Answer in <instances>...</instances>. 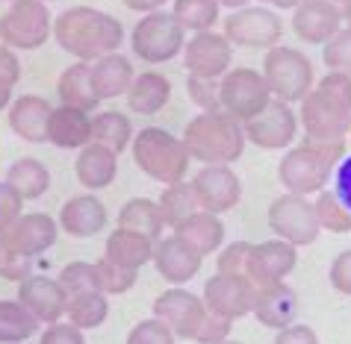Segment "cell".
<instances>
[{
  "mask_svg": "<svg viewBox=\"0 0 351 344\" xmlns=\"http://www.w3.org/2000/svg\"><path fill=\"white\" fill-rule=\"evenodd\" d=\"M53 36L65 53L77 56L80 62H97L101 56L119 53L124 42V27L119 18L92 6H74L56 18Z\"/></svg>",
  "mask_w": 351,
  "mask_h": 344,
  "instance_id": "1",
  "label": "cell"
},
{
  "mask_svg": "<svg viewBox=\"0 0 351 344\" xmlns=\"http://www.w3.org/2000/svg\"><path fill=\"white\" fill-rule=\"evenodd\" d=\"M260 3H271V0H260Z\"/></svg>",
  "mask_w": 351,
  "mask_h": 344,
  "instance_id": "61",
  "label": "cell"
},
{
  "mask_svg": "<svg viewBox=\"0 0 351 344\" xmlns=\"http://www.w3.org/2000/svg\"><path fill=\"white\" fill-rule=\"evenodd\" d=\"M334 176H337V185H334V194L339 200H343L348 209H351V156H346L343 162L337 165V171H334Z\"/></svg>",
  "mask_w": 351,
  "mask_h": 344,
  "instance_id": "54",
  "label": "cell"
},
{
  "mask_svg": "<svg viewBox=\"0 0 351 344\" xmlns=\"http://www.w3.org/2000/svg\"><path fill=\"white\" fill-rule=\"evenodd\" d=\"M219 6H228V9H242V6H248L251 0H216Z\"/></svg>",
  "mask_w": 351,
  "mask_h": 344,
  "instance_id": "57",
  "label": "cell"
},
{
  "mask_svg": "<svg viewBox=\"0 0 351 344\" xmlns=\"http://www.w3.org/2000/svg\"><path fill=\"white\" fill-rule=\"evenodd\" d=\"M47 142L65 150H80L92 142V118L89 112L74 109V106H56L47 121Z\"/></svg>",
  "mask_w": 351,
  "mask_h": 344,
  "instance_id": "24",
  "label": "cell"
},
{
  "mask_svg": "<svg viewBox=\"0 0 351 344\" xmlns=\"http://www.w3.org/2000/svg\"><path fill=\"white\" fill-rule=\"evenodd\" d=\"M21 80V62L12 53V47L0 44V109L12 103V88Z\"/></svg>",
  "mask_w": 351,
  "mask_h": 344,
  "instance_id": "44",
  "label": "cell"
},
{
  "mask_svg": "<svg viewBox=\"0 0 351 344\" xmlns=\"http://www.w3.org/2000/svg\"><path fill=\"white\" fill-rule=\"evenodd\" d=\"M346 159V142H310L304 139L298 147L280 159L278 176L284 183L287 194L307 198L313 191H322L337 165Z\"/></svg>",
  "mask_w": 351,
  "mask_h": 344,
  "instance_id": "3",
  "label": "cell"
},
{
  "mask_svg": "<svg viewBox=\"0 0 351 344\" xmlns=\"http://www.w3.org/2000/svg\"><path fill=\"white\" fill-rule=\"evenodd\" d=\"M171 97V83L157 71H145L139 77H133V83L128 88V103L133 112L139 115H157Z\"/></svg>",
  "mask_w": 351,
  "mask_h": 344,
  "instance_id": "32",
  "label": "cell"
},
{
  "mask_svg": "<svg viewBox=\"0 0 351 344\" xmlns=\"http://www.w3.org/2000/svg\"><path fill=\"white\" fill-rule=\"evenodd\" d=\"M242 130H245V142L257 144L260 150H284L295 139L298 118L289 109V103L275 97V101H269V106L260 115L242 124Z\"/></svg>",
  "mask_w": 351,
  "mask_h": 344,
  "instance_id": "13",
  "label": "cell"
},
{
  "mask_svg": "<svg viewBox=\"0 0 351 344\" xmlns=\"http://www.w3.org/2000/svg\"><path fill=\"white\" fill-rule=\"evenodd\" d=\"M204 306L228 321H239L251 315L254 303V282L245 274H216L204 282Z\"/></svg>",
  "mask_w": 351,
  "mask_h": 344,
  "instance_id": "12",
  "label": "cell"
},
{
  "mask_svg": "<svg viewBox=\"0 0 351 344\" xmlns=\"http://www.w3.org/2000/svg\"><path fill=\"white\" fill-rule=\"evenodd\" d=\"M280 36H284V21L271 9L242 6L224 21V38L239 47H269L271 51L278 47Z\"/></svg>",
  "mask_w": 351,
  "mask_h": 344,
  "instance_id": "10",
  "label": "cell"
},
{
  "mask_svg": "<svg viewBox=\"0 0 351 344\" xmlns=\"http://www.w3.org/2000/svg\"><path fill=\"white\" fill-rule=\"evenodd\" d=\"M316 3H322V6H330V9H337V12H343V6L348 3V0H316Z\"/></svg>",
  "mask_w": 351,
  "mask_h": 344,
  "instance_id": "58",
  "label": "cell"
},
{
  "mask_svg": "<svg viewBox=\"0 0 351 344\" xmlns=\"http://www.w3.org/2000/svg\"><path fill=\"white\" fill-rule=\"evenodd\" d=\"M3 183L21 200H38L47 189H51V171H47L45 162L33 159V156H24V159H18V162L9 165Z\"/></svg>",
  "mask_w": 351,
  "mask_h": 344,
  "instance_id": "30",
  "label": "cell"
},
{
  "mask_svg": "<svg viewBox=\"0 0 351 344\" xmlns=\"http://www.w3.org/2000/svg\"><path fill=\"white\" fill-rule=\"evenodd\" d=\"M133 162L162 185L180 183L189 171V153L178 135L160 127H145L133 139Z\"/></svg>",
  "mask_w": 351,
  "mask_h": 344,
  "instance_id": "4",
  "label": "cell"
},
{
  "mask_svg": "<svg viewBox=\"0 0 351 344\" xmlns=\"http://www.w3.org/2000/svg\"><path fill=\"white\" fill-rule=\"evenodd\" d=\"M157 203H160L162 221L169 224V227H178V224L192 218L195 212H201L192 183H186V180H180V183H174V185H165V191L160 194Z\"/></svg>",
  "mask_w": 351,
  "mask_h": 344,
  "instance_id": "36",
  "label": "cell"
},
{
  "mask_svg": "<svg viewBox=\"0 0 351 344\" xmlns=\"http://www.w3.org/2000/svg\"><path fill=\"white\" fill-rule=\"evenodd\" d=\"M119 227L121 230H133V233H142L145 239L157 241L162 235V212H160V203L157 200H145V198H136L130 203H124V209L119 212Z\"/></svg>",
  "mask_w": 351,
  "mask_h": 344,
  "instance_id": "33",
  "label": "cell"
},
{
  "mask_svg": "<svg viewBox=\"0 0 351 344\" xmlns=\"http://www.w3.org/2000/svg\"><path fill=\"white\" fill-rule=\"evenodd\" d=\"M53 244H56V221L45 212L21 215L12 227L0 235V250L24 259H38Z\"/></svg>",
  "mask_w": 351,
  "mask_h": 344,
  "instance_id": "11",
  "label": "cell"
},
{
  "mask_svg": "<svg viewBox=\"0 0 351 344\" xmlns=\"http://www.w3.org/2000/svg\"><path fill=\"white\" fill-rule=\"evenodd\" d=\"M271 92L263 74L254 68H237L221 77V112L237 118L239 124L251 121L269 106Z\"/></svg>",
  "mask_w": 351,
  "mask_h": 344,
  "instance_id": "8",
  "label": "cell"
},
{
  "mask_svg": "<svg viewBox=\"0 0 351 344\" xmlns=\"http://www.w3.org/2000/svg\"><path fill=\"white\" fill-rule=\"evenodd\" d=\"M45 3H47V0H45Z\"/></svg>",
  "mask_w": 351,
  "mask_h": 344,
  "instance_id": "63",
  "label": "cell"
},
{
  "mask_svg": "<svg viewBox=\"0 0 351 344\" xmlns=\"http://www.w3.org/2000/svg\"><path fill=\"white\" fill-rule=\"evenodd\" d=\"M38 332V318L24 303L0 300V344H21Z\"/></svg>",
  "mask_w": 351,
  "mask_h": 344,
  "instance_id": "34",
  "label": "cell"
},
{
  "mask_svg": "<svg viewBox=\"0 0 351 344\" xmlns=\"http://www.w3.org/2000/svg\"><path fill=\"white\" fill-rule=\"evenodd\" d=\"M21 215H24V200L6 183H0V235L12 227Z\"/></svg>",
  "mask_w": 351,
  "mask_h": 344,
  "instance_id": "48",
  "label": "cell"
},
{
  "mask_svg": "<svg viewBox=\"0 0 351 344\" xmlns=\"http://www.w3.org/2000/svg\"><path fill=\"white\" fill-rule=\"evenodd\" d=\"M180 142L189 159L204 165H230L245 150V130L228 112H201L183 127Z\"/></svg>",
  "mask_w": 351,
  "mask_h": 344,
  "instance_id": "2",
  "label": "cell"
},
{
  "mask_svg": "<svg viewBox=\"0 0 351 344\" xmlns=\"http://www.w3.org/2000/svg\"><path fill=\"white\" fill-rule=\"evenodd\" d=\"M110 315V303H106V294L101 291H83L68 297L65 303V318L68 323H74L77 330H95L101 327Z\"/></svg>",
  "mask_w": 351,
  "mask_h": 344,
  "instance_id": "35",
  "label": "cell"
},
{
  "mask_svg": "<svg viewBox=\"0 0 351 344\" xmlns=\"http://www.w3.org/2000/svg\"><path fill=\"white\" fill-rule=\"evenodd\" d=\"M339 18H343V21H346V27L351 29V0H348V3L343 6V12H339Z\"/></svg>",
  "mask_w": 351,
  "mask_h": 344,
  "instance_id": "59",
  "label": "cell"
},
{
  "mask_svg": "<svg viewBox=\"0 0 351 344\" xmlns=\"http://www.w3.org/2000/svg\"><path fill=\"white\" fill-rule=\"evenodd\" d=\"M38 344H86V339H83V330H77L74 323H60L56 321L42 332Z\"/></svg>",
  "mask_w": 351,
  "mask_h": 344,
  "instance_id": "51",
  "label": "cell"
},
{
  "mask_svg": "<svg viewBox=\"0 0 351 344\" xmlns=\"http://www.w3.org/2000/svg\"><path fill=\"white\" fill-rule=\"evenodd\" d=\"M316 221L322 230L328 233H351V209L337 198L334 191H319V198L313 203Z\"/></svg>",
  "mask_w": 351,
  "mask_h": 344,
  "instance_id": "39",
  "label": "cell"
},
{
  "mask_svg": "<svg viewBox=\"0 0 351 344\" xmlns=\"http://www.w3.org/2000/svg\"><path fill=\"white\" fill-rule=\"evenodd\" d=\"M183 29L171 12H148L133 27V53L145 62H171L183 51Z\"/></svg>",
  "mask_w": 351,
  "mask_h": 344,
  "instance_id": "7",
  "label": "cell"
},
{
  "mask_svg": "<svg viewBox=\"0 0 351 344\" xmlns=\"http://www.w3.org/2000/svg\"><path fill=\"white\" fill-rule=\"evenodd\" d=\"M154 265H157L160 277L180 286V282L192 280L201 271V256L189 244H183L178 235L171 239H157L154 241Z\"/></svg>",
  "mask_w": 351,
  "mask_h": 344,
  "instance_id": "21",
  "label": "cell"
},
{
  "mask_svg": "<svg viewBox=\"0 0 351 344\" xmlns=\"http://www.w3.org/2000/svg\"><path fill=\"white\" fill-rule=\"evenodd\" d=\"M60 227L74 239H89L106 227V206L95 194L71 198L60 212Z\"/></svg>",
  "mask_w": 351,
  "mask_h": 344,
  "instance_id": "25",
  "label": "cell"
},
{
  "mask_svg": "<svg viewBox=\"0 0 351 344\" xmlns=\"http://www.w3.org/2000/svg\"><path fill=\"white\" fill-rule=\"evenodd\" d=\"M110 262L121 265V268H130V271H139L145 262L154 259V241L145 239L142 233H133V230H115L110 239H106V253H104Z\"/></svg>",
  "mask_w": 351,
  "mask_h": 344,
  "instance_id": "29",
  "label": "cell"
},
{
  "mask_svg": "<svg viewBox=\"0 0 351 344\" xmlns=\"http://www.w3.org/2000/svg\"><path fill=\"white\" fill-rule=\"evenodd\" d=\"M251 315L269 330H284L298 318V294L287 282H271V286L254 289Z\"/></svg>",
  "mask_w": 351,
  "mask_h": 344,
  "instance_id": "19",
  "label": "cell"
},
{
  "mask_svg": "<svg viewBox=\"0 0 351 344\" xmlns=\"http://www.w3.org/2000/svg\"><path fill=\"white\" fill-rule=\"evenodd\" d=\"M56 92H60V101L65 106H74V109H83V112H92L101 103V97L95 94V85H92L89 62H77L71 68H65L60 83H56Z\"/></svg>",
  "mask_w": 351,
  "mask_h": 344,
  "instance_id": "31",
  "label": "cell"
},
{
  "mask_svg": "<svg viewBox=\"0 0 351 344\" xmlns=\"http://www.w3.org/2000/svg\"><path fill=\"white\" fill-rule=\"evenodd\" d=\"M128 344H174V332L160 318H148L130 330Z\"/></svg>",
  "mask_w": 351,
  "mask_h": 344,
  "instance_id": "46",
  "label": "cell"
},
{
  "mask_svg": "<svg viewBox=\"0 0 351 344\" xmlns=\"http://www.w3.org/2000/svg\"><path fill=\"white\" fill-rule=\"evenodd\" d=\"M133 139V124L121 112H101L92 118V142L110 147L112 153H121Z\"/></svg>",
  "mask_w": 351,
  "mask_h": 344,
  "instance_id": "37",
  "label": "cell"
},
{
  "mask_svg": "<svg viewBox=\"0 0 351 344\" xmlns=\"http://www.w3.org/2000/svg\"><path fill=\"white\" fill-rule=\"evenodd\" d=\"M56 280H60L65 297H74V294H83V291H97V286H95V268L89 262H68Z\"/></svg>",
  "mask_w": 351,
  "mask_h": 344,
  "instance_id": "42",
  "label": "cell"
},
{
  "mask_svg": "<svg viewBox=\"0 0 351 344\" xmlns=\"http://www.w3.org/2000/svg\"><path fill=\"white\" fill-rule=\"evenodd\" d=\"M339 24H343V18L337 9L322 6L316 0H304L301 6H295V15H292V29L307 44H328L339 33Z\"/></svg>",
  "mask_w": 351,
  "mask_h": 344,
  "instance_id": "23",
  "label": "cell"
},
{
  "mask_svg": "<svg viewBox=\"0 0 351 344\" xmlns=\"http://www.w3.org/2000/svg\"><path fill=\"white\" fill-rule=\"evenodd\" d=\"M295 248L284 239L275 241H263V244H251L248 250V262H245V277L257 286H271V282H284L292 268H295Z\"/></svg>",
  "mask_w": 351,
  "mask_h": 344,
  "instance_id": "17",
  "label": "cell"
},
{
  "mask_svg": "<svg viewBox=\"0 0 351 344\" xmlns=\"http://www.w3.org/2000/svg\"><path fill=\"white\" fill-rule=\"evenodd\" d=\"M95 286L101 294H124L136 286V271L130 268H121V265H115L110 259H97L95 265Z\"/></svg>",
  "mask_w": 351,
  "mask_h": 344,
  "instance_id": "40",
  "label": "cell"
},
{
  "mask_svg": "<svg viewBox=\"0 0 351 344\" xmlns=\"http://www.w3.org/2000/svg\"><path fill=\"white\" fill-rule=\"evenodd\" d=\"M233 59V44L224 33H195L189 44H183V65L192 77H224Z\"/></svg>",
  "mask_w": 351,
  "mask_h": 344,
  "instance_id": "18",
  "label": "cell"
},
{
  "mask_svg": "<svg viewBox=\"0 0 351 344\" xmlns=\"http://www.w3.org/2000/svg\"><path fill=\"white\" fill-rule=\"evenodd\" d=\"M36 259H24V256H12V253L0 250V277L12 280V282H24L33 277Z\"/></svg>",
  "mask_w": 351,
  "mask_h": 344,
  "instance_id": "49",
  "label": "cell"
},
{
  "mask_svg": "<svg viewBox=\"0 0 351 344\" xmlns=\"http://www.w3.org/2000/svg\"><path fill=\"white\" fill-rule=\"evenodd\" d=\"M275 344H319V339H316L313 330L304 327V323H289V327L278 330Z\"/></svg>",
  "mask_w": 351,
  "mask_h": 344,
  "instance_id": "53",
  "label": "cell"
},
{
  "mask_svg": "<svg viewBox=\"0 0 351 344\" xmlns=\"http://www.w3.org/2000/svg\"><path fill=\"white\" fill-rule=\"evenodd\" d=\"M330 286L339 294H351V250H343L330 265Z\"/></svg>",
  "mask_w": 351,
  "mask_h": 344,
  "instance_id": "52",
  "label": "cell"
},
{
  "mask_svg": "<svg viewBox=\"0 0 351 344\" xmlns=\"http://www.w3.org/2000/svg\"><path fill=\"white\" fill-rule=\"evenodd\" d=\"M192 189H195V198H198V206L213 215L233 209L242 198V183L230 171V165H204L192 176Z\"/></svg>",
  "mask_w": 351,
  "mask_h": 344,
  "instance_id": "14",
  "label": "cell"
},
{
  "mask_svg": "<svg viewBox=\"0 0 351 344\" xmlns=\"http://www.w3.org/2000/svg\"><path fill=\"white\" fill-rule=\"evenodd\" d=\"M301 124L310 142H343L351 124V112L330 103L316 88L301 101Z\"/></svg>",
  "mask_w": 351,
  "mask_h": 344,
  "instance_id": "16",
  "label": "cell"
},
{
  "mask_svg": "<svg viewBox=\"0 0 351 344\" xmlns=\"http://www.w3.org/2000/svg\"><path fill=\"white\" fill-rule=\"evenodd\" d=\"M53 36V21L45 0H12L0 15V42L18 51H36Z\"/></svg>",
  "mask_w": 351,
  "mask_h": 344,
  "instance_id": "6",
  "label": "cell"
},
{
  "mask_svg": "<svg viewBox=\"0 0 351 344\" xmlns=\"http://www.w3.org/2000/svg\"><path fill=\"white\" fill-rule=\"evenodd\" d=\"M133 77L136 74H133L130 59L121 56V53H110V56H101L97 62H92V85H95V94L101 97V101L128 94Z\"/></svg>",
  "mask_w": 351,
  "mask_h": 344,
  "instance_id": "28",
  "label": "cell"
},
{
  "mask_svg": "<svg viewBox=\"0 0 351 344\" xmlns=\"http://www.w3.org/2000/svg\"><path fill=\"white\" fill-rule=\"evenodd\" d=\"M171 15L189 33H204V29H213V24H216L219 3L216 0H174Z\"/></svg>",
  "mask_w": 351,
  "mask_h": 344,
  "instance_id": "38",
  "label": "cell"
},
{
  "mask_svg": "<svg viewBox=\"0 0 351 344\" xmlns=\"http://www.w3.org/2000/svg\"><path fill=\"white\" fill-rule=\"evenodd\" d=\"M263 80L284 103H301L313 92V62L295 47H271L263 59Z\"/></svg>",
  "mask_w": 351,
  "mask_h": 344,
  "instance_id": "5",
  "label": "cell"
},
{
  "mask_svg": "<svg viewBox=\"0 0 351 344\" xmlns=\"http://www.w3.org/2000/svg\"><path fill=\"white\" fill-rule=\"evenodd\" d=\"M124 3L130 9H136V12H157L165 0H124Z\"/></svg>",
  "mask_w": 351,
  "mask_h": 344,
  "instance_id": "55",
  "label": "cell"
},
{
  "mask_svg": "<svg viewBox=\"0 0 351 344\" xmlns=\"http://www.w3.org/2000/svg\"><path fill=\"white\" fill-rule=\"evenodd\" d=\"M74 171H77V180H80L86 189H92V191L106 189V185L115 180V174H119V153H112L110 147H104V144L89 142L86 147H80Z\"/></svg>",
  "mask_w": 351,
  "mask_h": 344,
  "instance_id": "26",
  "label": "cell"
},
{
  "mask_svg": "<svg viewBox=\"0 0 351 344\" xmlns=\"http://www.w3.org/2000/svg\"><path fill=\"white\" fill-rule=\"evenodd\" d=\"M322 59H325L328 71L351 77V29L348 27L339 29V33L325 44V53H322Z\"/></svg>",
  "mask_w": 351,
  "mask_h": 344,
  "instance_id": "43",
  "label": "cell"
},
{
  "mask_svg": "<svg viewBox=\"0 0 351 344\" xmlns=\"http://www.w3.org/2000/svg\"><path fill=\"white\" fill-rule=\"evenodd\" d=\"M301 3H304V0H271V6H278V9H295Z\"/></svg>",
  "mask_w": 351,
  "mask_h": 344,
  "instance_id": "56",
  "label": "cell"
},
{
  "mask_svg": "<svg viewBox=\"0 0 351 344\" xmlns=\"http://www.w3.org/2000/svg\"><path fill=\"white\" fill-rule=\"evenodd\" d=\"M248 241H233L221 250L219 256V274H245V262H248Z\"/></svg>",
  "mask_w": 351,
  "mask_h": 344,
  "instance_id": "50",
  "label": "cell"
},
{
  "mask_svg": "<svg viewBox=\"0 0 351 344\" xmlns=\"http://www.w3.org/2000/svg\"><path fill=\"white\" fill-rule=\"evenodd\" d=\"M348 133H351V124H348Z\"/></svg>",
  "mask_w": 351,
  "mask_h": 344,
  "instance_id": "62",
  "label": "cell"
},
{
  "mask_svg": "<svg viewBox=\"0 0 351 344\" xmlns=\"http://www.w3.org/2000/svg\"><path fill=\"white\" fill-rule=\"evenodd\" d=\"M51 103L38 94H24L9 103V127L18 139L42 144L47 142V121H51Z\"/></svg>",
  "mask_w": 351,
  "mask_h": 344,
  "instance_id": "22",
  "label": "cell"
},
{
  "mask_svg": "<svg viewBox=\"0 0 351 344\" xmlns=\"http://www.w3.org/2000/svg\"><path fill=\"white\" fill-rule=\"evenodd\" d=\"M221 344H242V341H221Z\"/></svg>",
  "mask_w": 351,
  "mask_h": 344,
  "instance_id": "60",
  "label": "cell"
},
{
  "mask_svg": "<svg viewBox=\"0 0 351 344\" xmlns=\"http://www.w3.org/2000/svg\"><path fill=\"white\" fill-rule=\"evenodd\" d=\"M186 92L201 112H221V80L219 77H192L186 80Z\"/></svg>",
  "mask_w": 351,
  "mask_h": 344,
  "instance_id": "41",
  "label": "cell"
},
{
  "mask_svg": "<svg viewBox=\"0 0 351 344\" xmlns=\"http://www.w3.org/2000/svg\"><path fill=\"white\" fill-rule=\"evenodd\" d=\"M230 323L233 321L221 318V315H216V312L207 309V318H204V323L198 327V336H195V341H198V344H221V341H228Z\"/></svg>",
  "mask_w": 351,
  "mask_h": 344,
  "instance_id": "47",
  "label": "cell"
},
{
  "mask_svg": "<svg viewBox=\"0 0 351 344\" xmlns=\"http://www.w3.org/2000/svg\"><path fill=\"white\" fill-rule=\"evenodd\" d=\"M269 227L278 239L289 241L292 248H307L319 239V221L313 212V203H307L298 194H284L269 206Z\"/></svg>",
  "mask_w": 351,
  "mask_h": 344,
  "instance_id": "9",
  "label": "cell"
},
{
  "mask_svg": "<svg viewBox=\"0 0 351 344\" xmlns=\"http://www.w3.org/2000/svg\"><path fill=\"white\" fill-rule=\"evenodd\" d=\"M174 235L189 244V248L198 253V256H210V253H216L221 244H224V224L219 221V215L213 212H195L192 218H186L183 224L174 227Z\"/></svg>",
  "mask_w": 351,
  "mask_h": 344,
  "instance_id": "27",
  "label": "cell"
},
{
  "mask_svg": "<svg viewBox=\"0 0 351 344\" xmlns=\"http://www.w3.org/2000/svg\"><path fill=\"white\" fill-rule=\"evenodd\" d=\"M322 97H328L330 103L343 106V109L351 112V77L346 74H337V71H328L325 77L319 80V85H313Z\"/></svg>",
  "mask_w": 351,
  "mask_h": 344,
  "instance_id": "45",
  "label": "cell"
},
{
  "mask_svg": "<svg viewBox=\"0 0 351 344\" xmlns=\"http://www.w3.org/2000/svg\"><path fill=\"white\" fill-rule=\"evenodd\" d=\"M154 318H160L165 327L174 332V339H192L198 336V327L207 318V306L192 291L171 289L154 300Z\"/></svg>",
  "mask_w": 351,
  "mask_h": 344,
  "instance_id": "15",
  "label": "cell"
},
{
  "mask_svg": "<svg viewBox=\"0 0 351 344\" xmlns=\"http://www.w3.org/2000/svg\"><path fill=\"white\" fill-rule=\"evenodd\" d=\"M18 303H24L38 318V323H56L65 315L68 297L60 286V280L45 277V274H33L30 280L18 282Z\"/></svg>",
  "mask_w": 351,
  "mask_h": 344,
  "instance_id": "20",
  "label": "cell"
}]
</instances>
